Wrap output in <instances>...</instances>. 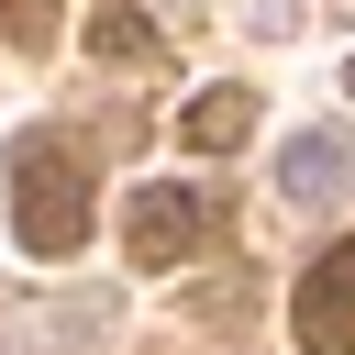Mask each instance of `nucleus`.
<instances>
[{
    "label": "nucleus",
    "instance_id": "nucleus-1",
    "mask_svg": "<svg viewBox=\"0 0 355 355\" xmlns=\"http://www.w3.org/2000/svg\"><path fill=\"white\" fill-rule=\"evenodd\" d=\"M11 233H22V255H78L89 244V178H78L67 133L11 144Z\"/></svg>",
    "mask_w": 355,
    "mask_h": 355
},
{
    "label": "nucleus",
    "instance_id": "nucleus-2",
    "mask_svg": "<svg viewBox=\"0 0 355 355\" xmlns=\"http://www.w3.org/2000/svg\"><path fill=\"white\" fill-rule=\"evenodd\" d=\"M200 233H211V200H200V189H178V178L133 189V211H122L133 266H189V255H200Z\"/></svg>",
    "mask_w": 355,
    "mask_h": 355
},
{
    "label": "nucleus",
    "instance_id": "nucleus-3",
    "mask_svg": "<svg viewBox=\"0 0 355 355\" xmlns=\"http://www.w3.org/2000/svg\"><path fill=\"white\" fill-rule=\"evenodd\" d=\"M288 333H300V355H355V244H333V255L300 277Z\"/></svg>",
    "mask_w": 355,
    "mask_h": 355
},
{
    "label": "nucleus",
    "instance_id": "nucleus-4",
    "mask_svg": "<svg viewBox=\"0 0 355 355\" xmlns=\"http://www.w3.org/2000/svg\"><path fill=\"white\" fill-rule=\"evenodd\" d=\"M344 178H355V144H344L333 122H311V133H288V144H277V189H288L300 211H333V200H344Z\"/></svg>",
    "mask_w": 355,
    "mask_h": 355
},
{
    "label": "nucleus",
    "instance_id": "nucleus-5",
    "mask_svg": "<svg viewBox=\"0 0 355 355\" xmlns=\"http://www.w3.org/2000/svg\"><path fill=\"white\" fill-rule=\"evenodd\" d=\"M111 322H122V300H111V288H89V300H44V355H100V344H111Z\"/></svg>",
    "mask_w": 355,
    "mask_h": 355
},
{
    "label": "nucleus",
    "instance_id": "nucleus-6",
    "mask_svg": "<svg viewBox=\"0 0 355 355\" xmlns=\"http://www.w3.org/2000/svg\"><path fill=\"white\" fill-rule=\"evenodd\" d=\"M244 133H255V100H244V89H211V100L178 111V144H200V155H222V144H244Z\"/></svg>",
    "mask_w": 355,
    "mask_h": 355
},
{
    "label": "nucleus",
    "instance_id": "nucleus-7",
    "mask_svg": "<svg viewBox=\"0 0 355 355\" xmlns=\"http://www.w3.org/2000/svg\"><path fill=\"white\" fill-rule=\"evenodd\" d=\"M89 55H111V67H155L166 33H155L144 11H89Z\"/></svg>",
    "mask_w": 355,
    "mask_h": 355
},
{
    "label": "nucleus",
    "instance_id": "nucleus-8",
    "mask_svg": "<svg viewBox=\"0 0 355 355\" xmlns=\"http://www.w3.org/2000/svg\"><path fill=\"white\" fill-rule=\"evenodd\" d=\"M0 33H11L22 55H44V44H55V0H0Z\"/></svg>",
    "mask_w": 355,
    "mask_h": 355
},
{
    "label": "nucleus",
    "instance_id": "nucleus-9",
    "mask_svg": "<svg viewBox=\"0 0 355 355\" xmlns=\"http://www.w3.org/2000/svg\"><path fill=\"white\" fill-rule=\"evenodd\" d=\"M344 89H355V67H344Z\"/></svg>",
    "mask_w": 355,
    "mask_h": 355
}]
</instances>
